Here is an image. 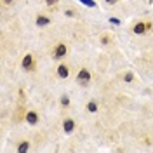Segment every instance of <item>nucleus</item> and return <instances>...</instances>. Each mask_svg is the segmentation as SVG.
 Segmentation results:
<instances>
[{
	"mask_svg": "<svg viewBox=\"0 0 153 153\" xmlns=\"http://www.w3.org/2000/svg\"><path fill=\"white\" fill-rule=\"evenodd\" d=\"M2 2H4V4H5V5H10V4H12V2H14V0H2Z\"/></svg>",
	"mask_w": 153,
	"mask_h": 153,
	"instance_id": "19",
	"label": "nucleus"
},
{
	"mask_svg": "<svg viewBox=\"0 0 153 153\" xmlns=\"http://www.w3.org/2000/svg\"><path fill=\"white\" fill-rule=\"evenodd\" d=\"M63 131L66 134H71L75 131V120L73 118H66L65 122H63Z\"/></svg>",
	"mask_w": 153,
	"mask_h": 153,
	"instance_id": "3",
	"label": "nucleus"
},
{
	"mask_svg": "<svg viewBox=\"0 0 153 153\" xmlns=\"http://www.w3.org/2000/svg\"><path fill=\"white\" fill-rule=\"evenodd\" d=\"M59 103H61V106L66 108V106H70V97H68L66 94H63L61 97H59Z\"/></svg>",
	"mask_w": 153,
	"mask_h": 153,
	"instance_id": "11",
	"label": "nucleus"
},
{
	"mask_svg": "<svg viewBox=\"0 0 153 153\" xmlns=\"http://www.w3.org/2000/svg\"><path fill=\"white\" fill-rule=\"evenodd\" d=\"M21 65H23V68H25L26 71H28V70H31V68H33V56H31V54H26V56L23 57Z\"/></svg>",
	"mask_w": 153,
	"mask_h": 153,
	"instance_id": "7",
	"label": "nucleus"
},
{
	"mask_svg": "<svg viewBox=\"0 0 153 153\" xmlns=\"http://www.w3.org/2000/svg\"><path fill=\"white\" fill-rule=\"evenodd\" d=\"M65 16H68V18H73V16H75V10L66 9V10H65Z\"/></svg>",
	"mask_w": 153,
	"mask_h": 153,
	"instance_id": "14",
	"label": "nucleus"
},
{
	"mask_svg": "<svg viewBox=\"0 0 153 153\" xmlns=\"http://www.w3.org/2000/svg\"><path fill=\"white\" fill-rule=\"evenodd\" d=\"M45 4L47 5H54V4H57V0H45Z\"/></svg>",
	"mask_w": 153,
	"mask_h": 153,
	"instance_id": "16",
	"label": "nucleus"
},
{
	"mask_svg": "<svg viewBox=\"0 0 153 153\" xmlns=\"http://www.w3.org/2000/svg\"><path fill=\"white\" fill-rule=\"evenodd\" d=\"M35 23H37V26H47V25H51V18L45 14H40V16H37Z\"/></svg>",
	"mask_w": 153,
	"mask_h": 153,
	"instance_id": "8",
	"label": "nucleus"
},
{
	"mask_svg": "<svg viewBox=\"0 0 153 153\" xmlns=\"http://www.w3.org/2000/svg\"><path fill=\"white\" fill-rule=\"evenodd\" d=\"M28 150H30V143H28V141L19 143V146H18V152L19 153H25V152H28Z\"/></svg>",
	"mask_w": 153,
	"mask_h": 153,
	"instance_id": "10",
	"label": "nucleus"
},
{
	"mask_svg": "<svg viewBox=\"0 0 153 153\" xmlns=\"http://www.w3.org/2000/svg\"><path fill=\"white\" fill-rule=\"evenodd\" d=\"M132 31L136 33V35H143V33H146L148 31V28H146V23H143V21H139V23H136L134 25Z\"/></svg>",
	"mask_w": 153,
	"mask_h": 153,
	"instance_id": "5",
	"label": "nucleus"
},
{
	"mask_svg": "<svg viewBox=\"0 0 153 153\" xmlns=\"http://www.w3.org/2000/svg\"><path fill=\"white\" fill-rule=\"evenodd\" d=\"M68 54V47L65 45V44H57L56 49H54V59H63V57Z\"/></svg>",
	"mask_w": 153,
	"mask_h": 153,
	"instance_id": "2",
	"label": "nucleus"
},
{
	"mask_svg": "<svg viewBox=\"0 0 153 153\" xmlns=\"http://www.w3.org/2000/svg\"><path fill=\"white\" fill-rule=\"evenodd\" d=\"M110 23H111V25H115V26H118V25H120V19H117V18H110Z\"/></svg>",
	"mask_w": 153,
	"mask_h": 153,
	"instance_id": "15",
	"label": "nucleus"
},
{
	"mask_svg": "<svg viewBox=\"0 0 153 153\" xmlns=\"http://www.w3.org/2000/svg\"><path fill=\"white\" fill-rule=\"evenodd\" d=\"M101 44H105V45L108 44V37H106V35H105V37H101Z\"/></svg>",
	"mask_w": 153,
	"mask_h": 153,
	"instance_id": "17",
	"label": "nucleus"
},
{
	"mask_svg": "<svg viewBox=\"0 0 153 153\" xmlns=\"http://www.w3.org/2000/svg\"><path fill=\"white\" fill-rule=\"evenodd\" d=\"M76 82L82 84V85H87V84L91 82V71H89L87 68H82V70L76 73Z\"/></svg>",
	"mask_w": 153,
	"mask_h": 153,
	"instance_id": "1",
	"label": "nucleus"
},
{
	"mask_svg": "<svg viewBox=\"0 0 153 153\" xmlns=\"http://www.w3.org/2000/svg\"><path fill=\"white\" fill-rule=\"evenodd\" d=\"M87 111H89V113H96V111H97V101H96V99H91V101L87 103Z\"/></svg>",
	"mask_w": 153,
	"mask_h": 153,
	"instance_id": "9",
	"label": "nucleus"
},
{
	"mask_svg": "<svg viewBox=\"0 0 153 153\" xmlns=\"http://www.w3.org/2000/svg\"><path fill=\"white\" fill-rule=\"evenodd\" d=\"M25 118H26V122H28L30 125L38 124V113L33 111V110H31V111H26V117H25Z\"/></svg>",
	"mask_w": 153,
	"mask_h": 153,
	"instance_id": "6",
	"label": "nucleus"
},
{
	"mask_svg": "<svg viewBox=\"0 0 153 153\" xmlns=\"http://www.w3.org/2000/svg\"><path fill=\"white\" fill-rule=\"evenodd\" d=\"M132 80H134V73L132 71H127L124 75V82H132Z\"/></svg>",
	"mask_w": 153,
	"mask_h": 153,
	"instance_id": "12",
	"label": "nucleus"
},
{
	"mask_svg": "<svg viewBox=\"0 0 153 153\" xmlns=\"http://www.w3.org/2000/svg\"><path fill=\"white\" fill-rule=\"evenodd\" d=\"M105 2H106V4H110V5H115L118 0H105Z\"/></svg>",
	"mask_w": 153,
	"mask_h": 153,
	"instance_id": "18",
	"label": "nucleus"
},
{
	"mask_svg": "<svg viewBox=\"0 0 153 153\" xmlns=\"http://www.w3.org/2000/svg\"><path fill=\"white\" fill-rule=\"evenodd\" d=\"M82 4H85L87 7H96V2L94 0H80Z\"/></svg>",
	"mask_w": 153,
	"mask_h": 153,
	"instance_id": "13",
	"label": "nucleus"
},
{
	"mask_svg": "<svg viewBox=\"0 0 153 153\" xmlns=\"http://www.w3.org/2000/svg\"><path fill=\"white\" fill-rule=\"evenodd\" d=\"M56 71H57V76L59 78H68L70 76V68H68V65H59Z\"/></svg>",
	"mask_w": 153,
	"mask_h": 153,
	"instance_id": "4",
	"label": "nucleus"
}]
</instances>
